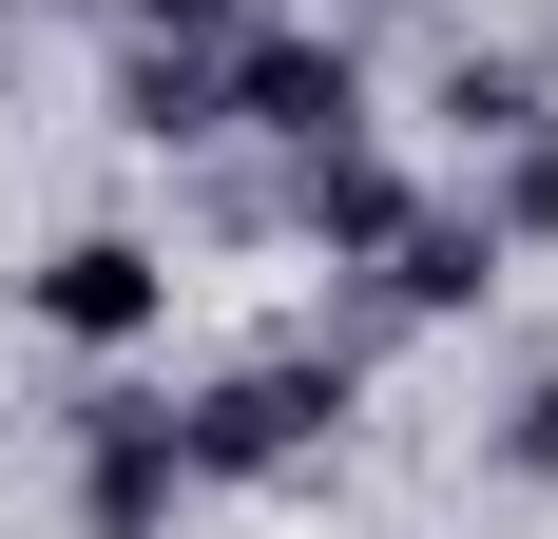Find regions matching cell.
Listing matches in <instances>:
<instances>
[{
  "mask_svg": "<svg viewBox=\"0 0 558 539\" xmlns=\"http://www.w3.org/2000/svg\"><path fill=\"white\" fill-rule=\"evenodd\" d=\"M213 135L347 155V135H366V58H347V39H308V20H251V39H213Z\"/></svg>",
  "mask_w": 558,
  "mask_h": 539,
  "instance_id": "obj_2",
  "label": "cell"
},
{
  "mask_svg": "<svg viewBox=\"0 0 558 539\" xmlns=\"http://www.w3.org/2000/svg\"><path fill=\"white\" fill-rule=\"evenodd\" d=\"M404 213H424V193H404V155H366V135H347V155H289V231H308L328 270H386Z\"/></svg>",
  "mask_w": 558,
  "mask_h": 539,
  "instance_id": "obj_5",
  "label": "cell"
},
{
  "mask_svg": "<svg viewBox=\"0 0 558 539\" xmlns=\"http://www.w3.org/2000/svg\"><path fill=\"white\" fill-rule=\"evenodd\" d=\"M116 135H155V155H193V135H213V58H116Z\"/></svg>",
  "mask_w": 558,
  "mask_h": 539,
  "instance_id": "obj_8",
  "label": "cell"
},
{
  "mask_svg": "<svg viewBox=\"0 0 558 539\" xmlns=\"http://www.w3.org/2000/svg\"><path fill=\"white\" fill-rule=\"evenodd\" d=\"M116 20H135V39H155V58H213V39H251L270 0H116Z\"/></svg>",
  "mask_w": 558,
  "mask_h": 539,
  "instance_id": "obj_10",
  "label": "cell"
},
{
  "mask_svg": "<svg viewBox=\"0 0 558 539\" xmlns=\"http://www.w3.org/2000/svg\"><path fill=\"white\" fill-rule=\"evenodd\" d=\"M462 213L501 231V251H558V116H539V135H501V155H482V193H462Z\"/></svg>",
  "mask_w": 558,
  "mask_h": 539,
  "instance_id": "obj_7",
  "label": "cell"
},
{
  "mask_svg": "<svg viewBox=\"0 0 558 539\" xmlns=\"http://www.w3.org/2000/svg\"><path fill=\"white\" fill-rule=\"evenodd\" d=\"M58 443H77V539H173V501H193V443H173V405L97 385Z\"/></svg>",
  "mask_w": 558,
  "mask_h": 539,
  "instance_id": "obj_4",
  "label": "cell"
},
{
  "mask_svg": "<svg viewBox=\"0 0 558 539\" xmlns=\"http://www.w3.org/2000/svg\"><path fill=\"white\" fill-rule=\"evenodd\" d=\"M501 463H520V482H558V385H539V405L501 424Z\"/></svg>",
  "mask_w": 558,
  "mask_h": 539,
  "instance_id": "obj_11",
  "label": "cell"
},
{
  "mask_svg": "<svg viewBox=\"0 0 558 539\" xmlns=\"http://www.w3.org/2000/svg\"><path fill=\"white\" fill-rule=\"evenodd\" d=\"M501 270H520V251H501V231L444 193V213H404V231H386V309H482Z\"/></svg>",
  "mask_w": 558,
  "mask_h": 539,
  "instance_id": "obj_6",
  "label": "cell"
},
{
  "mask_svg": "<svg viewBox=\"0 0 558 539\" xmlns=\"http://www.w3.org/2000/svg\"><path fill=\"white\" fill-rule=\"evenodd\" d=\"M173 443H193V482H308L347 443V347H270V367H213L193 405H173Z\"/></svg>",
  "mask_w": 558,
  "mask_h": 539,
  "instance_id": "obj_1",
  "label": "cell"
},
{
  "mask_svg": "<svg viewBox=\"0 0 558 539\" xmlns=\"http://www.w3.org/2000/svg\"><path fill=\"white\" fill-rule=\"evenodd\" d=\"M462 135V155H501V135H539V58H444V97H424Z\"/></svg>",
  "mask_w": 558,
  "mask_h": 539,
  "instance_id": "obj_9",
  "label": "cell"
},
{
  "mask_svg": "<svg viewBox=\"0 0 558 539\" xmlns=\"http://www.w3.org/2000/svg\"><path fill=\"white\" fill-rule=\"evenodd\" d=\"M20 327L77 347V367H116V347L173 327V251H155V231H58V251L20 270Z\"/></svg>",
  "mask_w": 558,
  "mask_h": 539,
  "instance_id": "obj_3",
  "label": "cell"
}]
</instances>
